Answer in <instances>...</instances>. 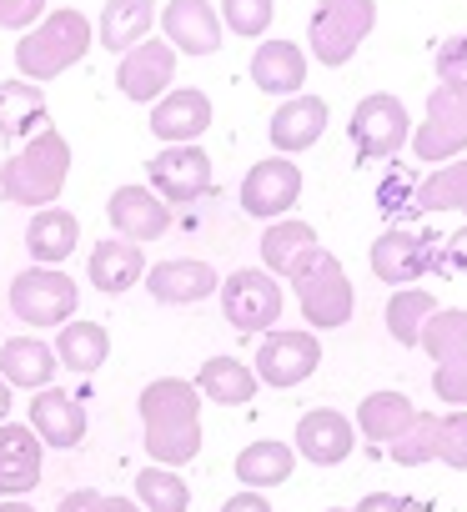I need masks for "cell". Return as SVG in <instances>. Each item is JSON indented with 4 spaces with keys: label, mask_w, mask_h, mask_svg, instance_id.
<instances>
[{
    "label": "cell",
    "mask_w": 467,
    "mask_h": 512,
    "mask_svg": "<svg viewBox=\"0 0 467 512\" xmlns=\"http://www.w3.org/2000/svg\"><path fill=\"white\" fill-rule=\"evenodd\" d=\"M141 437L156 467H186L201 452V392L186 377H156L141 387Z\"/></svg>",
    "instance_id": "obj_1"
},
{
    "label": "cell",
    "mask_w": 467,
    "mask_h": 512,
    "mask_svg": "<svg viewBox=\"0 0 467 512\" xmlns=\"http://www.w3.org/2000/svg\"><path fill=\"white\" fill-rule=\"evenodd\" d=\"M91 46H96L91 16H81L76 6H61V11H46V16L16 41V71H21V81L46 86V81L66 76L71 66H81Z\"/></svg>",
    "instance_id": "obj_2"
},
{
    "label": "cell",
    "mask_w": 467,
    "mask_h": 512,
    "mask_svg": "<svg viewBox=\"0 0 467 512\" xmlns=\"http://www.w3.org/2000/svg\"><path fill=\"white\" fill-rule=\"evenodd\" d=\"M71 181V141L61 131H36L6 166H0V196L11 206H56V196Z\"/></svg>",
    "instance_id": "obj_3"
},
{
    "label": "cell",
    "mask_w": 467,
    "mask_h": 512,
    "mask_svg": "<svg viewBox=\"0 0 467 512\" xmlns=\"http://www.w3.org/2000/svg\"><path fill=\"white\" fill-rule=\"evenodd\" d=\"M287 282L297 287V307H302L307 327L332 332V327H347V322H352L357 297H352V282H347L342 262H337V256H332L327 246H317V251L307 256V262H302Z\"/></svg>",
    "instance_id": "obj_4"
},
{
    "label": "cell",
    "mask_w": 467,
    "mask_h": 512,
    "mask_svg": "<svg viewBox=\"0 0 467 512\" xmlns=\"http://www.w3.org/2000/svg\"><path fill=\"white\" fill-rule=\"evenodd\" d=\"M372 26H377L372 0H317L312 26H307V46L322 66H347L357 56V46L372 36Z\"/></svg>",
    "instance_id": "obj_5"
},
{
    "label": "cell",
    "mask_w": 467,
    "mask_h": 512,
    "mask_svg": "<svg viewBox=\"0 0 467 512\" xmlns=\"http://www.w3.org/2000/svg\"><path fill=\"white\" fill-rule=\"evenodd\" d=\"M216 297H221V317L231 327L237 332H262V337L282 322V307H287L277 277L262 272V267H237L231 277H221Z\"/></svg>",
    "instance_id": "obj_6"
},
{
    "label": "cell",
    "mask_w": 467,
    "mask_h": 512,
    "mask_svg": "<svg viewBox=\"0 0 467 512\" xmlns=\"http://www.w3.org/2000/svg\"><path fill=\"white\" fill-rule=\"evenodd\" d=\"M81 287L61 267H26L11 282V317L21 327H66L76 317Z\"/></svg>",
    "instance_id": "obj_7"
},
{
    "label": "cell",
    "mask_w": 467,
    "mask_h": 512,
    "mask_svg": "<svg viewBox=\"0 0 467 512\" xmlns=\"http://www.w3.org/2000/svg\"><path fill=\"white\" fill-rule=\"evenodd\" d=\"M347 136H352V151L357 161H387L407 146L412 136V116L397 96L387 91H372L352 106V121H347Z\"/></svg>",
    "instance_id": "obj_8"
},
{
    "label": "cell",
    "mask_w": 467,
    "mask_h": 512,
    "mask_svg": "<svg viewBox=\"0 0 467 512\" xmlns=\"http://www.w3.org/2000/svg\"><path fill=\"white\" fill-rule=\"evenodd\" d=\"M317 367H322V342H317V332H302V327H272L262 337L257 357H252L257 382L262 387H277V392L302 387Z\"/></svg>",
    "instance_id": "obj_9"
},
{
    "label": "cell",
    "mask_w": 467,
    "mask_h": 512,
    "mask_svg": "<svg viewBox=\"0 0 467 512\" xmlns=\"http://www.w3.org/2000/svg\"><path fill=\"white\" fill-rule=\"evenodd\" d=\"M412 151L417 161L437 166V161H457L467 151V96L437 86L427 96V111H422V126L412 131Z\"/></svg>",
    "instance_id": "obj_10"
},
{
    "label": "cell",
    "mask_w": 467,
    "mask_h": 512,
    "mask_svg": "<svg viewBox=\"0 0 467 512\" xmlns=\"http://www.w3.org/2000/svg\"><path fill=\"white\" fill-rule=\"evenodd\" d=\"M146 176L166 206H186V201L211 191V156L201 146H161L146 161Z\"/></svg>",
    "instance_id": "obj_11"
},
{
    "label": "cell",
    "mask_w": 467,
    "mask_h": 512,
    "mask_svg": "<svg viewBox=\"0 0 467 512\" xmlns=\"http://www.w3.org/2000/svg\"><path fill=\"white\" fill-rule=\"evenodd\" d=\"M302 196V166L292 156H267L242 181V211L257 221H282Z\"/></svg>",
    "instance_id": "obj_12"
},
{
    "label": "cell",
    "mask_w": 467,
    "mask_h": 512,
    "mask_svg": "<svg viewBox=\"0 0 467 512\" xmlns=\"http://www.w3.org/2000/svg\"><path fill=\"white\" fill-rule=\"evenodd\" d=\"M116 86H121L126 101H136V106H156V101L176 86V51H171L166 41L146 36L141 46H131V51L121 56V66H116Z\"/></svg>",
    "instance_id": "obj_13"
},
{
    "label": "cell",
    "mask_w": 467,
    "mask_h": 512,
    "mask_svg": "<svg viewBox=\"0 0 467 512\" xmlns=\"http://www.w3.org/2000/svg\"><path fill=\"white\" fill-rule=\"evenodd\" d=\"M221 36L226 31L211 0H166L161 6V41L176 56H216Z\"/></svg>",
    "instance_id": "obj_14"
},
{
    "label": "cell",
    "mask_w": 467,
    "mask_h": 512,
    "mask_svg": "<svg viewBox=\"0 0 467 512\" xmlns=\"http://www.w3.org/2000/svg\"><path fill=\"white\" fill-rule=\"evenodd\" d=\"M141 282H146L151 302H161V307H191V302L216 297V287H221L216 267L201 262V256H171V262H156V267H146Z\"/></svg>",
    "instance_id": "obj_15"
},
{
    "label": "cell",
    "mask_w": 467,
    "mask_h": 512,
    "mask_svg": "<svg viewBox=\"0 0 467 512\" xmlns=\"http://www.w3.org/2000/svg\"><path fill=\"white\" fill-rule=\"evenodd\" d=\"M367 262H372V277L387 282V287H412L427 267H432V241L422 231H407V226H392L372 241L367 251Z\"/></svg>",
    "instance_id": "obj_16"
},
{
    "label": "cell",
    "mask_w": 467,
    "mask_h": 512,
    "mask_svg": "<svg viewBox=\"0 0 467 512\" xmlns=\"http://www.w3.org/2000/svg\"><path fill=\"white\" fill-rule=\"evenodd\" d=\"M46 472V447L26 422H0V502L26 497L41 487Z\"/></svg>",
    "instance_id": "obj_17"
},
{
    "label": "cell",
    "mask_w": 467,
    "mask_h": 512,
    "mask_svg": "<svg viewBox=\"0 0 467 512\" xmlns=\"http://www.w3.org/2000/svg\"><path fill=\"white\" fill-rule=\"evenodd\" d=\"M211 126V96L196 86H171L151 106V136L166 146H196Z\"/></svg>",
    "instance_id": "obj_18"
},
{
    "label": "cell",
    "mask_w": 467,
    "mask_h": 512,
    "mask_svg": "<svg viewBox=\"0 0 467 512\" xmlns=\"http://www.w3.org/2000/svg\"><path fill=\"white\" fill-rule=\"evenodd\" d=\"M106 216H111L116 236L121 241H136V246L166 236V226H171V206L151 186H116L111 201H106Z\"/></svg>",
    "instance_id": "obj_19"
},
{
    "label": "cell",
    "mask_w": 467,
    "mask_h": 512,
    "mask_svg": "<svg viewBox=\"0 0 467 512\" xmlns=\"http://www.w3.org/2000/svg\"><path fill=\"white\" fill-rule=\"evenodd\" d=\"M26 427L41 437V447L71 452V447H81V437H86V407H81L71 392L46 387V392H31V422H26Z\"/></svg>",
    "instance_id": "obj_20"
},
{
    "label": "cell",
    "mask_w": 467,
    "mask_h": 512,
    "mask_svg": "<svg viewBox=\"0 0 467 512\" xmlns=\"http://www.w3.org/2000/svg\"><path fill=\"white\" fill-rule=\"evenodd\" d=\"M352 447H357V427H352L342 412H332V407H312V412H302L292 452H302V457L317 462V467H337V462H347Z\"/></svg>",
    "instance_id": "obj_21"
},
{
    "label": "cell",
    "mask_w": 467,
    "mask_h": 512,
    "mask_svg": "<svg viewBox=\"0 0 467 512\" xmlns=\"http://www.w3.org/2000/svg\"><path fill=\"white\" fill-rule=\"evenodd\" d=\"M56 377H61V362H56L46 337H11V342H0V382H6L11 392L16 387L46 392V387H56Z\"/></svg>",
    "instance_id": "obj_22"
},
{
    "label": "cell",
    "mask_w": 467,
    "mask_h": 512,
    "mask_svg": "<svg viewBox=\"0 0 467 512\" xmlns=\"http://www.w3.org/2000/svg\"><path fill=\"white\" fill-rule=\"evenodd\" d=\"M146 277V251L136 241H121V236H106L91 246V262H86V282L106 297H121L131 292L136 282Z\"/></svg>",
    "instance_id": "obj_23"
},
{
    "label": "cell",
    "mask_w": 467,
    "mask_h": 512,
    "mask_svg": "<svg viewBox=\"0 0 467 512\" xmlns=\"http://www.w3.org/2000/svg\"><path fill=\"white\" fill-rule=\"evenodd\" d=\"M252 86L267 96H302L307 86V51L292 41H262L252 51Z\"/></svg>",
    "instance_id": "obj_24"
},
{
    "label": "cell",
    "mask_w": 467,
    "mask_h": 512,
    "mask_svg": "<svg viewBox=\"0 0 467 512\" xmlns=\"http://www.w3.org/2000/svg\"><path fill=\"white\" fill-rule=\"evenodd\" d=\"M322 131H327V101L322 96H292V101H282L277 116H272V126H267L277 156H297V151L317 146Z\"/></svg>",
    "instance_id": "obj_25"
},
{
    "label": "cell",
    "mask_w": 467,
    "mask_h": 512,
    "mask_svg": "<svg viewBox=\"0 0 467 512\" xmlns=\"http://www.w3.org/2000/svg\"><path fill=\"white\" fill-rule=\"evenodd\" d=\"M81 241V221L66 206H41L26 226V251H31V267H61L66 256Z\"/></svg>",
    "instance_id": "obj_26"
},
{
    "label": "cell",
    "mask_w": 467,
    "mask_h": 512,
    "mask_svg": "<svg viewBox=\"0 0 467 512\" xmlns=\"http://www.w3.org/2000/svg\"><path fill=\"white\" fill-rule=\"evenodd\" d=\"M96 26V46H106L111 56H126L131 46H141L156 26V6L151 0H106Z\"/></svg>",
    "instance_id": "obj_27"
},
{
    "label": "cell",
    "mask_w": 467,
    "mask_h": 512,
    "mask_svg": "<svg viewBox=\"0 0 467 512\" xmlns=\"http://www.w3.org/2000/svg\"><path fill=\"white\" fill-rule=\"evenodd\" d=\"M51 352H56L61 372L91 377V372H101V367H106V357H111V332H106L101 322H81V317H71L66 327H56Z\"/></svg>",
    "instance_id": "obj_28"
},
{
    "label": "cell",
    "mask_w": 467,
    "mask_h": 512,
    "mask_svg": "<svg viewBox=\"0 0 467 512\" xmlns=\"http://www.w3.org/2000/svg\"><path fill=\"white\" fill-rule=\"evenodd\" d=\"M257 246H262V272H272V277H292L322 241H317V231H312L307 221L282 216V221H267V231H262Z\"/></svg>",
    "instance_id": "obj_29"
},
{
    "label": "cell",
    "mask_w": 467,
    "mask_h": 512,
    "mask_svg": "<svg viewBox=\"0 0 467 512\" xmlns=\"http://www.w3.org/2000/svg\"><path fill=\"white\" fill-rule=\"evenodd\" d=\"M257 372L237 357H206L201 372H196V392L206 402H221V407H247L257 397Z\"/></svg>",
    "instance_id": "obj_30"
},
{
    "label": "cell",
    "mask_w": 467,
    "mask_h": 512,
    "mask_svg": "<svg viewBox=\"0 0 467 512\" xmlns=\"http://www.w3.org/2000/svg\"><path fill=\"white\" fill-rule=\"evenodd\" d=\"M46 131V91L31 86V81H0V136H36Z\"/></svg>",
    "instance_id": "obj_31"
},
{
    "label": "cell",
    "mask_w": 467,
    "mask_h": 512,
    "mask_svg": "<svg viewBox=\"0 0 467 512\" xmlns=\"http://www.w3.org/2000/svg\"><path fill=\"white\" fill-rule=\"evenodd\" d=\"M412 417H417V407H412V397H402V392H372V397L357 402V432H362L367 442H377V447L397 442V432H402Z\"/></svg>",
    "instance_id": "obj_32"
},
{
    "label": "cell",
    "mask_w": 467,
    "mask_h": 512,
    "mask_svg": "<svg viewBox=\"0 0 467 512\" xmlns=\"http://www.w3.org/2000/svg\"><path fill=\"white\" fill-rule=\"evenodd\" d=\"M292 467H297V452H292L287 442H252V447L237 452V482H242L247 492H262V487L287 482Z\"/></svg>",
    "instance_id": "obj_33"
},
{
    "label": "cell",
    "mask_w": 467,
    "mask_h": 512,
    "mask_svg": "<svg viewBox=\"0 0 467 512\" xmlns=\"http://www.w3.org/2000/svg\"><path fill=\"white\" fill-rule=\"evenodd\" d=\"M417 347H422L437 367H442V362L467 357V312H462V307H437V312L427 317V327H422Z\"/></svg>",
    "instance_id": "obj_34"
},
{
    "label": "cell",
    "mask_w": 467,
    "mask_h": 512,
    "mask_svg": "<svg viewBox=\"0 0 467 512\" xmlns=\"http://www.w3.org/2000/svg\"><path fill=\"white\" fill-rule=\"evenodd\" d=\"M432 312H437V302H432L427 287L392 292V302H387V332H392V342L397 347H417V337H422V327H427Z\"/></svg>",
    "instance_id": "obj_35"
},
{
    "label": "cell",
    "mask_w": 467,
    "mask_h": 512,
    "mask_svg": "<svg viewBox=\"0 0 467 512\" xmlns=\"http://www.w3.org/2000/svg\"><path fill=\"white\" fill-rule=\"evenodd\" d=\"M136 507L141 512H186L191 507V487L181 482V472L151 462V467L136 472Z\"/></svg>",
    "instance_id": "obj_36"
},
{
    "label": "cell",
    "mask_w": 467,
    "mask_h": 512,
    "mask_svg": "<svg viewBox=\"0 0 467 512\" xmlns=\"http://www.w3.org/2000/svg\"><path fill=\"white\" fill-rule=\"evenodd\" d=\"M412 201H417V211H467V161H452V166H437L432 176H422Z\"/></svg>",
    "instance_id": "obj_37"
},
{
    "label": "cell",
    "mask_w": 467,
    "mask_h": 512,
    "mask_svg": "<svg viewBox=\"0 0 467 512\" xmlns=\"http://www.w3.org/2000/svg\"><path fill=\"white\" fill-rule=\"evenodd\" d=\"M387 457H392L397 467L437 462V417H432V412H417V417L397 432V442H387Z\"/></svg>",
    "instance_id": "obj_38"
},
{
    "label": "cell",
    "mask_w": 467,
    "mask_h": 512,
    "mask_svg": "<svg viewBox=\"0 0 467 512\" xmlns=\"http://www.w3.org/2000/svg\"><path fill=\"white\" fill-rule=\"evenodd\" d=\"M216 16H221V31L242 36V41H257V36H267L277 6L272 0H216Z\"/></svg>",
    "instance_id": "obj_39"
},
{
    "label": "cell",
    "mask_w": 467,
    "mask_h": 512,
    "mask_svg": "<svg viewBox=\"0 0 467 512\" xmlns=\"http://www.w3.org/2000/svg\"><path fill=\"white\" fill-rule=\"evenodd\" d=\"M437 462H447L452 472H467V412L437 417Z\"/></svg>",
    "instance_id": "obj_40"
},
{
    "label": "cell",
    "mask_w": 467,
    "mask_h": 512,
    "mask_svg": "<svg viewBox=\"0 0 467 512\" xmlns=\"http://www.w3.org/2000/svg\"><path fill=\"white\" fill-rule=\"evenodd\" d=\"M437 86L467 96V36H452L437 46Z\"/></svg>",
    "instance_id": "obj_41"
},
{
    "label": "cell",
    "mask_w": 467,
    "mask_h": 512,
    "mask_svg": "<svg viewBox=\"0 0 467 512\" xmlns=\"http://www.w3.org/2000/svg\"><path fill=\"white\" fill-rule=\"evenodd\" d=\"M432 392H437V402H447V407L467 412V357L442 362V367L432 372Z\"/></svg>",
    "instance_id": "obj_42"
},
{
    "label": "cell",
    "mask_w": 467,
    "mask_h": 512,
    "mask_svg": "<svg viewBox=\"0 0 467 512\" xmlns=\"http://www.w3.org/2000/svg\"><path fill=\"white\" fill-rule=\"evenodd\" d=\"M46 11H51L46 0H0V31H16V36H26V31H31Z\"/></svg>",
    "instance_id": "obj_43"
},
{
    "label": "cell",
    "mask_w": 467,
    "mask_h": 512,
    "mask_svg": "<svg viewBox=\"0 0 467 512\" xmlns=\"http://www.w3.org/2000/svg\"><path fill=\"white\" fill-rule=\"evenodd\" d=\"M432 267H442V272H467V226L452 231L442 251H432Z\"/></svg>",
    "instance_id": "obj_44"
},
{
    "label": "cell",
    "mask_w": 467,
    "mask_h": 512,
    "mask_svg": "<svg viewBox=\"0 0 467 512\" xmlns=\"http://www.w3.org/2000/svg\"><path fill=\"white\" fill-rule=\"evenodd\" d=\"M352 512H412V502H407V497H397V492H367Z\"/></svg>",
    "instance_id": "obj_45"
},
{
    "label": "cell",
    "mask_w": 467,
    "mask_h": 512,
    "mask_svg": "<svg viewBox=\"0 0 467 512\" xmlns=\"http://www.w3.org/2000/svg\"><path fill=\"white\" fill-rule=\"evenodd\" d=\"M221 512H272V502H267L262 492H247V487H242L237 497H226V502H221Z\"/></svg>",
    "instance_id": "obj_46"
},
{
    "label": "cell",
    "mask_w": 467,
    "mask_h": 512,
    "mask_svg": "<svg viewBox=\"0 0 467 512\" xmlns=\"http://www.w3.org/2000/svg\"><path fill=\"white\" fill-rule=\"evenodd\" d=\"M96 487H76V492H66L61 502H56V512H96Z\"/></svg>",
    "instance_id": "obj_47"
},
{
    "label": "cell",
    "mask_w": 467,
    "mask_h": 512,
    "mask_svg": "<svg viewBox=\"0 0 467 512\" xmlns=\"http://www.w3.org/2000/svg\"><path fill=\"white\" fill-rule=\"evenodd\" d=\"M96 512H141V507H136V497H111V492H101V497H96Z\"/></svg>",
    "instance_id": "obj_48"
},
{
    "label": "cell",
    "mask_w": 467,
    "mask_h": 512,
    "mask_svg": "<svg viewBox=\"0 0 467 512\" xmlns=\"http://www.w3.org/2000/svg\"><path fill=\"white\" fill-rule=\"evenodd\" d=\"M11 407H16V402H11V387L0 382V422H11Z\"/></svg>",
    "instance_id": "obj_49"
},
{
    "label": "cell",
    "mask_w": 467,
    "mask_h": 512,
    "mask_svg": "<svg viewBox=\"0 0 467 512\" xmlns=\"http://www.w3.org/2000/svg\"><path fill=\"white\" fill-rule=\"evenodd\" d=\"M0 512H36V502H26V497H11V502H0Z\"/></svg>",
    "instance_id": "obj_50"
},
{
    "label": "cell",
    "mask_w": 467,
    "mask_h": 512,
    "mask_svg": "<svg viewBox=\"0 0 467 512\" xmlns=\"http://www.w3.org/2000/svg\"><path fill=\"white\" fill-rule=\"evenodd\" d=\"M327 512H352V507H327Z\"/></svg>",
    "instance_id": "obj_51"
}]
</instances>
